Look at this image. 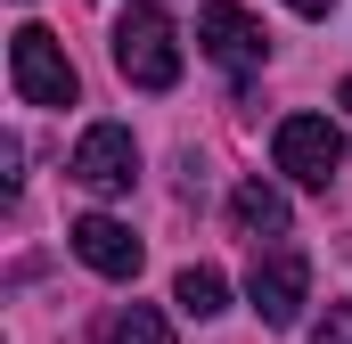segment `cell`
Segmentation results:
<instances>
[{"label":"cell","instance_id":"cell-1","mask_svg":"<svg viewBox=\"0 0 352 344\" xmlns=\"http://www.w3.org/2000/svg\"><path fill=\"white\" fill-rule=\"evenodd\" d=\"M115 74L131 90H173L180 83V33H173V17L156 0H140V8L115 17Z\"/></svg>","mask_w":352,"mask_h":344},{"label":"cell","instance_id":"cell-2","mask_svg":"<svg viewBox=\"0 0 352 344\" xmlns=\"http://www.w3.org/2000/svg\"><path fill=\"white\" fill-rule=\"evenodd\" d=\"M8 90L25 107H74V58L58 50V33H41V25L8 33Z\"/></svg>","mask_w":352,"mask_h":344},{"label":"cell","instance_id":"cell-3","mask_svg":"<svg viewBox=\"0 0 352 344\" xmlns=\"http://www.w3.org/2000/svg\"><path fill=\"white\" fill-rule=\"evenodd\" d=\"M246 303L263 312V328H295L311 303V255L303 246H263L246 270Z\"/></svg>","mask_w":352,"mask_h":344},{"label":"cell","instance_id":"cell-4","mask_svg":"<svg viewBox=\"0 0 352 344\" xmlns=\"http://www.w3.org/2000/svg\"><path fill=\"white\" fill-rule=\"evenodd\" d=\"M270 156H278L287 180L328 189V180L344 172V131H336L328 115H287V123H278V140H270Z\"/></svg>","mask_w":352,"mask_h":344},{"label":"cell","instance_id":"cell-5","mask_svg":"<svg viewBox=\"0 0 352 344\" xmlns=\"http://www.w3.org/2000/svg\"><path fill=\"white\" fill-rule=\"evenodd\" d=\"M197 50H205L213 66H230V74H254L270 58V33L238 8V0H205V8H197Z\"/></svg>","mask_w":352,"mask_h":344},{"label":"cell","instance_id":"cell-6","mask_svg":"<svg viewBox=\"0 0 352 344\" xmlns=\"http://www.w3.org/2000/svg\"><path fill=\"white\" fill-rule=\"evenodd\" d=\"M74 180H82L90 197H123L131 180H140V140L123 131V123H90L82 140H74Z\"/></svg>","mask_w":352,"mask_h":344},{"label":"cell","instance_id":"cell-7","mask_svg":"<svg viewBox=\"0 0 352 344\" xmlns=\"http://www.w3.org/2000/svg\"><path fill=\"white\" fill-rule=\"evenodd\" d=\"M66 246H74L98 279H140V238H131L115 213H82V222L66 230Z\"/></svg>","mask_w":352,"mask_h":344},{"label":"cell","instance_id":"cell-8","mask_svg":"<svg viewBox=\"0 0 352 344\" xmlns=\"http://www.w3.org/2000/svg\"><path fill=\"white\" fill-rule=\"evenodd\" d=\"M173 303L188 312V320H221V312H230V279H221L213 262H188V270L173 279Z\"/></svg>","mask_w":352,"mask_h":344},{"label":"cell","instance_id":"cell-9","mask_svg":"<svg viewBox=\"0 0 352 344\" xmlns=\"http://www.w3.org/2000/svg\"><path fill=\"white\" fill-rule=\"evenodd\" d=\"M230 213H238L246 238H287V197H278L270 180H246V189L230 197Z\"/></svg>","mask_w":352,"mask_h":344},{"label":"cell","instance_id":"cell-10","mask_svg":"<svg viewBox=\"0 0 352 344\" xmlns=\"http://www.w3.org/2000/svg\"><path fill=\"white\" fill-rule=\"evenodd\" d=\"M115 344H173V320L156 303H131V312H115Z\"/></svg>","mask_w":352,"mask_h":344},{"label":"cell","instance_id":"cell-11","mask_svg":"<svg viewBox=\"0 0 352 344\" xmlns=\"http://www.w3.org/2000/svg\"><path fill=\"white\" fill-rule=\"evenodd\" d=\"M311 344H352V303H328V320H320Z\"/></svg>","mask_w":352,"mask_h":344},{"label":"cell","instance_id":"cell-12","mask_svg":"<svg viewBox=\"0 0 352 344\" xmlns=\"http://www.w3.org/2000/svg\"><path fill=\"white\" fill-rule=\"evenodd\" d=\"M287 8H295V17H328L336 0H287Z\"/></svg>","mask_w":352,"mask_h":344},{"label":"cell","instance_id":"cell-13","mask_svg":"<svg viewBox=\"0 0 352 344\" xmlns=\"http://www.w3.org/2000/svg\"><path fill=\"white\" fill-rule=\"evenodd\" d=\"M336 98H344V115H352V74H344V90H336Z\"/></svg>","mask_w":352,"mask_h":344}]
</instances>
